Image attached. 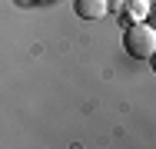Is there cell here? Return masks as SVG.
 <instances>
[{"label": "cell", "mask_w": 156, "mask_h": 149, "mask_svg": "<svg viewBox=\"0 0 156 149\" xmlns=\"http://www.w3.org/2000/svg\"><path fill=\"white\" fill-rule=\"evenodd\" d=\"M76 13L83 20H103L110 13V0H76Z\"/></svg>", "instance_id": "cell-2"}, {"label": "cell", "mask_w": 156, "mask_h": 149, "mask_svg": "<svg viewBox=\"0 0 156 149\" xmlns=\"http://www.w3.org/2000/svg\"><path fill=\"white\" fill-rule=\"evenodd\" d=\"M123 47L133 60H150L156 53V30L146 20H133L123 33Z\"/></svg>", "instance_id": "cell-1"}, {"label": "cell", "mask_w": 156, "mask_h": 149, "mask_svg": "<svg viewBox=\"0 0 156 149\" xmlns=\"http://www.w3.org/2000/svg\"><path fill=\"white\" fill-rule=\"evenodd\" d=\"M150 13V0H126V17H129V23L133 20H143Z\"/></svg>", "instance_id": "cell-3"}]
</instances>
